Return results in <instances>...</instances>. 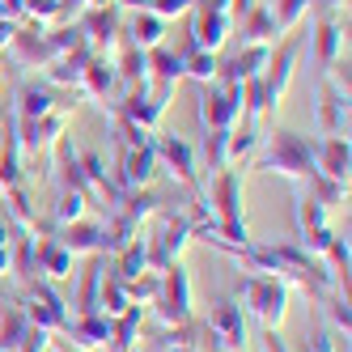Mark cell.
<instances>
[{
  "mask_svg": "<svg viewBox=\"0 0 352 352\" xmlns=\"http://www.w3.org/2000/svg\"><path fill=\"white\" fill-rule=\"evenodd\" d=\"M64 336L72 340L77 352H94V348L111 344V318L107 314H77V318H68Z\"/></svg>",
  "mask_w": 352,
  "mask_h": 352,
  "instance_id": "20",
  "label": "cell"
},
{
  "mask_svg": "<svg viewBox=\"0 0 352 352\" xmlns=\"http://www.w3.org/2000/svg\"><path fill=\"white\" fill-rule=\"evenodd\" d=\"M255 166L263 174H280V179L306 187L314 174H318V166H314V140L301 136V132H293V128H276L267 136V148L255 157Z\"/></svg>",
  "mask_w": 352,
  "mask_h": 352,
  "instance_id": "1",
  "label": "cell"
},
{
  "mask_svg": "<svg viewBox=\"0 0 352 352\" xmlns=\"http://www.w3.org/2000/svg\"><path fill=\"white\" fill-rule=\"evenodd\" d=\"M115 81H119V77H115V60H107V56H89V64L81 68L77 89H81L85 98H94V102L107 107V98H111Z\"/></svg>",
  "mask_w": 352,
  "mask_h": 352,
  "instance_id": "22",
  "label": "cell"
},
{
  "mask_svg": "<svg viewBox=\"0 0 352 352\" xmlns=\"http://www.w3.org/2000/svg\"><path fill=\"white\" fill-rule=\"evenodd\" d=\"M153 148H157V170H170L183 187H191V191L199 195V179H195V153H191V144H187L183 136H157V140H153Z\"/></svg>",
  "mask_w": 352,
  "mask_h": 352,
  "instance_id": "12",
  "label": "cell"
},
{
  "mask_svg": "<svg viewBox=\"0 0 352 352\" xmlns=\"http://www.w3.org/2000/svg\"><path fill=\"white\" fill-rule=\"evenodd\" d=\"M5 115H9V111H5V107H0V128H5Z\"/></svg>",
  "mask_w": 352,
  "mask_h": 352,
  "instance_id": "53",
  "label": "cell"
},
{
  "mask_svg": "<svg viewBox=\"0 0 352 352\" xmlns=\"http://www.w3.org/2000/svg\"><path fill=\"white\" fill-rule=\"evenodd\" d=\"M204 344H208V352H242L246 348V314L234 297H221L208 310Z\"/></svg>",
  "mask_w": 352,
  "mask_h": 352,
  "instance_id": "4",
  "label": "cell"
},
{
  "mask_svg": "<svg viewBox=\"0 0 352 352\" xmlns=\"http://www.w3.org/2000/svg\"><path fill=\"white\" fill-rule=\"evenodd\" d=\"M17 26H21V21H13V17H0V52H9V43H13Z\"/></svg>",
  "mask_w": 352,
  "mask_h": 352,
  "instance_id": "48",
  "label": "cell"
},
{
  "mask_svg": "<svg viewBox=\"0 0 352 352\" xmlns=\"http://www.w3.org/2000/svg\"><path fill=\"white\" fill-rule=\"evenodd\" d=\"M30 331V318L21 310V301H0V352H21Z\"/></svg>",
  "mask_w": 352,
  "mask_h": 352,
  "instance_id": "26",
  "label": "cell"
},
{
  "mask_svg": "<svg viewBox=\"0 0 352 352\" xmlns=\"http://www.w3.org/2000/svg\"><path fill=\"white\" fill-rule=\"evenodd\" d=\"M5 195V217H9V225L17 234H38V212H34V204H30V195H26V187H9V191H0Z\"/></svg>",
  "mask_w": 352,
  "mask_h": 352,
  "instance_id": "33",
  "label": "cell"
},
{
  "mask_svg": "<svg viewBox=\"0 0 352 352\" xmlns=\"http://www.w3.org/2000/svg\"><path fill=\"white\" fill-rule=\"evenodd\" d=\"M72 267H77V255L64 242L56 238L34 242V272H43V280H72Z\"/></svg>",
  "mask_w": 352,
  "mask_h": 352,
  "instance_id": "18",
  "label": "cell"
},
{
  "mask_svg": "<svg viewBox=\"0 0 352 352\" xmlns=\"http://www.w3.org/2000/svg\"><path fill=\"white\" fill-rule=\"evenodd\" d=\"M238 306L242 314H255L267 331H280L285 314H289V285L280 276H259V272H246L238 280Z\"/></svg>",
  "mask_w": 352,
  "mask_h": 352,
  "instance_id": "2",
  "label": "cell"
},
{
  "mask_svg": "<svg viewBox=\"0 0 352 352\" xmlns=\"http://www.w3.org/2000/svg\"><path fill=\"white\" fill-rule=\"evenodd\" d=\"M148 352H166V348H148Z\"/></svg>",
  "mask_w": 352,
  "mask_h": 352,
  "instance_id": "54",
  "label": "cell"
},
{
  "mask_svg": "<svg viewBox=\"0 0 352 352\" xmlns=\"http://www.w3.org/2000/svg\"><path fill=\"white\" fill-rule=\"evenodd\" d=\"M179 56H183V77L187 81H195V85H212L217 81V64H221L217 52H199V47L187 43V52H179Z\"/></svg>",
  "mask_w": 352,
  "mask_h": 352,
  "instance_id": "35",
  "label": "cell"
},
{
  "mask_svg": "<svg viewBox=\"0 0 352 352\" xmlns=\"http://www.w3.org/2000/svg\"><path fill=\"white\" fill-rule=\"evenodd\" d=\"M157 289H162V276L157 272H144V276H136V280H128V301L140 306V310H148L157 301Z\"/></svg>",
  "mask_w": 352,
  "mask_h": 352,
  "instance_id": "43",
  "label": "cell"
},
{
  "mask_svg": "<svg viewBox=\"0 0 352 352\" xmlns=\"http://www.w3.org/2000/svg\"><path fill=\"white\" fill-rule=\"evenodd\" d=\"M195 119L204 132H225L238 123V85H199V107H195Z\"/></svg>",
  "mask_w": 352,
  "mask_h": 352,
  "instance_id": "9",
  "label": "cell"
},
{
  "mask_svg": "<svg viewBox=\"0 0 352 352\" xmlns=\"http://www.w3.org/2000/svg\"><path fill=\"white\" fill-rule=\"evenodd\" d=\"M107 255H89V267L81 272V289H77V310L81 314H102L98 310V293H102V280H107Z\"/></svg>",
  "mask_w": 352,
  "mask_h": 352,
  "instance_id": "30",
  "label": "cell"
},
{
  "mask_svg": "<svg viewBox=\"0 0 352 352\" xmlns=\"http://www.w3.org/2000/svg\"><path fill=\"white\" fill-rule=\"evenodd\" d=\"M322 310H327V318H331V327H336V331H344V336H348V327H352V310H348V289H336L331 297L322 301Z\"/></svg>",
  "mask_w": 352,
  "mask_h": 352,
  "instance_id": "45",
  "label": "cell"
},
{
  "mask_svg": "<svg viewBox=\"0 0 352 352\" xmlns=\"http://www.w3.org/2000/svg\"><path fill=\"white\" fill-rule=\"evenodd\" d=\"M157 238H148V272H166L170 263H179V255L187 250V242L195 238V217L183 212H157Z\"/></svg>",
  "mask_w": 352,
  "mask_h": 352,
  "instance_id": "3",
  "label": "cell"
},
{
  "mask_svg": "<svg viewBox=\"0 0 352 352\" xmlns=\"http://www.w3.org/2000/svg\"><path fill=\"white\" fill-rule=\"evenodd\" d=\"M301 52H306V38H301V34H289L285 43L272 47V60H267V68H263V89H267V107H272V111H280L285 94H289V85H293V72H297Z\"/></svg>",
  "mask_w": 352,
  "mask_h": 352,
  "instance_id": "8",
  "label": "cell"
},
{
  "mask_svg": "<svg viewBox=\"0 0 352 352\" xmlns=\"http://www.w3.org/2000/svg\"><path fill=\"white\" fill-rule=\"evenodd\" d=\"M276 38H280V30H276L267 5H255L242 17V47H276Z\"/></svg>",
  "mask_w": 352,
  "mask_h": 352,
  "instance_id": "31",
  "label": "cell"
},
{
  "mask_svg": "<svg viewBox=\"0 0 352 352\" xmlns=\"http://www.w3.org/2000/svg\"><path fill=\"white\" fill-rule=\"evenodd\" d=\"M255 148H259V132H255V123H246V119H242V128L234 123V128H230V170L246 166L250 157H255Z\"/></svg>",
  "mask_w": 352,
  "mask_h": 352,
  "instance_id": "37",
  "label": "cell"
},
{
  "mask_svg": "<svg viewBox=\"0 0 352 352\" xmlns=\"http://www.w3.org/2000/svg\"><path fill=\"white\" fill-rule=\"evenodd\" d=\"M306 191L318 199L322 208H336V204H344V199H348V187L336 183V179H322V174H314V179L306 183Z\"/></svg>",
  "mask_w": 352,
  "mask_h": 352,
  "instance_id": "44",
  "label": "cell"
},
{
  "mask_svg": "<svg viewBox=\"0 0 352 352\" xmlns=\"http://www.w3.org/2000/svg\"><path fill=\"white\" fill-rule=\"evenodd\" d=\"M314 166L322 179H336L348 187V166H352V148H348V136H322L314 140Z\"/></svg>",
  "mask_w": 352,
  "mask_h": 352,
  "instance_id": "17",
  "label": "cell"
},
{
  "mask_svg": "<svg viewBox=\"0 0 352 352\" xmlns=\"http://www.w3.org/2000/svg\"><path fill=\"white\" fill-rule=\"evenodd\" d=\"M140 327H144V310L140 306H132V310H123L119 318H111V348L115 352H136Z\"/></svg>",
  "mask_w": 352,
  "mask_h": 352,
  "instance_id": "34",
  "label": "cell"
},
{
  "mask_svg": "<svg viewBox=\"0 0 352 352\" xmlns=\"http://www.w3.org/2000/svg\"><path fill=\"white\" fill-rule=\"evenodd\" d=\"M148 272V238H132L123 250H115V263H111V276H119L123 285L128 280H136V276H144Z\"/></svg>",
  "mask_w": 352,
  "mask_h": 352,
  "instance_id": "29",
  "label": "cell"
},
{
  "mask_svg": "<svg viewBox=\"0 0 352 352\" xmlns=\"http://www.w3.org/2000/svg\"><path fill=\"white\" fill-rule=\"evenodd\" d=\"M153 174H157V148H153V140L123 144L119 148V170H115L119 191H140V187L153 183Z\"/></svg>",
  "mask_w": 352,
  "mask_h": 352,
  "instance_id": "10",
  "label": "cell"
},
{
  "mask_svg": "<svg viewBox=\"0 0 352 352\" xmlns=\"http://www.w3.org/2000/svg\"><path fill=\"white\" fill-rule=\"evenodd\" d=\"M21 301V310H26L30 327H43V331H52V336H64V327H68V301L52 289V280H30V289L17 297Z\"/></svg>",
  "mask_w": 352,
  "mask_h": 352,
  "instance_id": "5",
  "label": "cell"
},
{
  "mask_svg": "<svg viewBox=\"0 0 352 352\" xmlns=\"http://www.w3.org/2000/svg\"><path fill=\"white\" fill-rule=\"evenodd\" d=\"M98 310H102L107 318H119L123 310H132V301H128V285L119 280V276L107 272V280H102V293H98Z\"/></svg>",
  "mask_w": 352,
  "mask_h": 352,
  "instance_id": "40",
  "label": "cell"
},
{
  "mask_svg": "<svg viewBox=\"0 0 352 352\" xmlns=\"http://www.w3.org/2000/svg\"><path fill=\"white\" fill-rule=\"evenodd\" d=\"M204 162L208 170H230V128L225 132H204Z\"/></svg>",
  "mask_w": 352,
  "mask_h": 352,
  "instance_id": "42",
  "label": "cell"
},
{
  "mask_svg": "<svg viewBox=\"0 0 352 352\" xmlns=\"http://www.w3.org/2000/svg\"><path fill=\"white\" fill-rule=\"evenodd\" d=\"M157 212H162V199L153 195V187L123 191V195H119V204H115V217H123L128 225H136V230H140L144 221H153Z\"/></svg>",
  "mask_w": 352,
  "mask_h": 352,
  "instance_id": "25",
  "label": "cell"
},
{
  "mask_svg": "<svg viewBox=\"0 0 352 352\" xmlns=\"http://www.w3.org/2000/svg\"><path fill=\"white\" fill-rule=\"evenodd\" d=\"M119 9H132V13H140V9H148V0H115Z\"/></svg>",
  "mask_w": 352,
  "mask_h": 352,
  "instance_id": "50",
  "label": "cell"
},
{
  "mask_svg": "<svg viewBox=\"0 0 352 352\" xmlns=\"http://www.w3.org/2000/svg\"><path fill=\"white\" fill-rule=\"evenodd\" d=\"M234 34V17L230 13H208V9H191V47L199 52H221Z\"/></svg>",
  "mask_w": 352,
  "mask_h": 352,
  "instance_id": "14",
  "label": "cell"
},
{
  "mask_svg": "<svg viewBox=\"0 0 352 352\" xmlns=\"http://www.w3.org/2000/svg\"><path fill=\"white\" fill-rule=\"evenodd\" d=\"M89 47H77V52H68V56H56L52 64L43 68V77H47V85L52 89H77V81H81V68L89 64Z\"/></svg>",
  "mask_w": 352,
  "mask_h": 352,
  "instance_id": "24",
  "label": "cell"
},
{
  "mask_svg": "<svg viewBox=\"0 0 352 352\" xmlns=\"http://www.w3.org/2000/svg\"><path fill=\"white\" fill-rule=\"evenodd\" d=\"M344 43H348V34H344V26H340V17L327 13L318 26H314V60H318V68H331L340 56H348Z\"/></svg>",
  "mask_w": 352,
  "mask_h": 352,
  "instance_id": "23",
  "label": "cell"
},
{
  "mask_svg": "<svg viewBox=\"0 0 352 352\" xmlns=\"http://www.w3.org/2000/svg\"><path fill=\"white\" fill-rule=\"evenodd\" d=\"M157 276H162V289H157V301H153L148 310L162 318V327L187 322V318H191V276H187V267H183V263H170V267L157 272Z\"/></svg>",
  "mask_w": 352,
  "mask_h": 352,
  "instance_id": "6",
  "label": "cell"
},
{
  "mask_svg": "<svg viewBox=\"0 0 352 352\" xmlns=\"http://www.w3.org/2000/svg\"><path fill=\"white\" fill-rule=\"evenodd\" d=\"M318 128L322 136H348V94L336 89L331 81L318 94Z\"/></svg>",
  "mask_w": 352,
  "mask_h": 352,
  "instance_id": "21",
  "label": "cell"
},
{
  "mask_svg": "<svg viewBox=\"0 0 352 352\" xmlns=\"http://www.w3.org/2000/svg\"><path fill=\"white\" fill-rule=\"evenodd\" d=\"M9 272V246H0V276Z\"/></svg>",
  "mask_w": 352,
  "mask_h": 352,
  "instance_id": "51",
  "label": "cell"
},
{
  "mask_svg": "<svg viewBox=\"0 0 352 352\" xmlns=\"http://www.w3.org/2000/svg\"><path fill=\"white\" fill-rule=\"evenodd\" d=\"M60 102H56V89L52 85H21L17 89V107H13V115H17V123H30V119H43L47 111H56Z\"/></svg>",
  "mask_w": 352,
  "mask_h": 352,
  "instance_id": "27",
  "label": "cell"
},
{
  "mask_svg": "<svg viewBox=\"0 0 352 352\" xmlns=\"http://www.w3.org/2000/svg\"><path fill=\"white\" fill-rule=\"evenodd\" d=\"M56 242H64L72 255H102V238H107V221H94V217H81L72 225H60L52 234Z\"/></svg>",
  "mask_w": 352,
  "mask_h": 352,
  "instance_id": "16",
  "label": "cell"
},
{
  "mask_svg": "<svg viewBox=\"0 0 352 352\" xmlns=\"http://www.w3.org/2000/svg\"><path fill=\"white\" fill-rule=\"evenodd\" d=\"M301 352H340V340H336V331L318 327V331H306V340H301Z\"/></svg>",
  "mask_w": 352,
  "mask_h": 352,
  "instance_id": "46",
  "label": "cell"
},
{
  "mask_svg": "<svg viewBox=\"0 0 352 352\" xmlns=\"http://www.w3.org/2000/svg\"><path fill=\"white\" fill-rule=\"evenodd\" d=\"M81 217H89V191H60L56 208H52V225L60 230V225H72Z\"/></svg>",
  "mask_w": 352,
  "mask_h": 352,
  "instance_id": "38",
  "label": "cell"
},
{
  "mask_svg": "<svg viewBox=\"0 0 352 352\" xmlns=\"http://www.w3.org/2000/svg\"><path fill=\"white\" fill-rule=\"evenodd\" d=\"M322 5H331V9H340V5H348V0H322Z\"/></svg>",
  "mask_w": 352,
  "mask_h": 352,
  "instance_id": "52",
  "label": "cell"
},
{
  "mask_svg": "<svg viewBox=\"0 0 352 352\" xmlns=\"http://www.w3.org/2000/svg\"><path fill=\"white\" fill-rule=\"evenodd\" d=\"M115 77L128 85V89L148 85V52H140V47H132L128 38H123L119 56H115Z\"/></svg>",
  "mask_w": 352,
  "mask_h": 352,
  "instance_id": "32",
  "label": "cell"
},
{
  "mask_svg": "<svg viewBox=\"0 0 352 352\" xmlns=\"http://www.w3.org/2000/svg\"><path fill=\"white\" fill-rule=\"evenodd\" d=\"M267 60H272V47H242L238 56H230V60L217 64V81L221 85H242L250 77H263Z\"/></svg>",
  "mask_w": 352,
  "mask_h": 352,
  "instance_id": "15",
  "label": "cell"
},
{
  "mask_svg": "<svg viewBox=\"0 0 352 352\" xmlns=\"http://www.w3.org/2000/svg\"><path fill=\"white\" fill-rule=\"evenodd\" d=\"M68 128H72V111L68 107H56V111H47L43 119H30V123H17L21 153H47L60 136H68Z\"/></svg>",
  "mask_w": 352,
  "mask_h": 352,
  "instance_id": "11",
  "label": "cell"
},
{
  "mask_svg": "<svg viewBox=\"0 0 352 352\" xmlns=\"http://www.w3.org/2000/svg\"><path fill=\"white\" fill-rule=\"evenodd\" d=\"M21 26H60V0H21Z\"/></svg>",
  "mask_w": 352,
  "mask_h": 352,
  "instance_id": "41",
  "label": "cell"
},
{
  "mask_svg": "<svg viewBox=\"0 0 352 352\" xmlns=\"http://www.w3.org/2000/svg\"><path fill=\"white\" fill-rule=\"evenodd\" d=\"M81 30H85V43H89V52H94V56L115 60V56H119V47H123V9L115 5V0L85 9Z\"/></svg>",
  "mask_w": 352,
  "mask_h": 352,
  "instance_id": "7",
  "label": "cell"
},
{
  "mask_svg": "<svg viewBox=\"0 0 352 352\" xmlns=\"http://www.w3.org/2000/svg\"><path fill=\"white\" fill-rule=\"evenodd\" d=\"M9 60L21 68H47L56 60L52 43H47V30L43 26H17V34L9 43Z\"/></svg>",
  "mask_w": 352,
  "mask_h": 352,
  "instance_id": "13",
  "label": "cell"
},
{
  "mask_svg": "<svg viewBox=\"0 0 352 352\" xmlns=\"http://www.w3.org/2000/svg\"><path fill=\"white\" fill-rule=\"evenodd\" d=\"M318 5V0H276V5H267L272 9V21H276V30L280 34H293L301 21L310 17V9Z\"/></svg>",
  "mask_w": 352,
  "mask_h": 352,
  "instance_id": "36",
  "label": "cell"
},
{
  "mask_svg": "<svg viewBox=\"0 0 352 352\" xmlns=\"http://www.w3.org/2000/svg\"><path fill=\"white\" fill-rule=\"evenodd\" d=\"M293 212H297V234H310V230H322V225H331V221H327V212H331V208H322L310 191H301V195L293 199Z\"/></svg>",
  "mask_w": 352,
  "mask_h": 352,
  "instance_id": "39",
  "label": "cell"
},
{
  "mask_svg": "<svg viewBox=\"0 0 352 352\" xmlns=\"http://www.w3.org/2000/svg\"><path fill=\"white\" fill-rule=\"evenodd\" d=\"M263 344H267V352H293V348L280 340V331H267V327H263Z\"/></svg>",
  "mask_w": 352,
  "mask_h": 352,
  "instance_id": "49",
  "label": "cell"
},
{
  "mask_svg": "<svg viewBox=\"0 0 352 352\" xmlns=\"http://www.w3.org/2000/svg\"><path fill=\"white\" fill-rule=\"evenodd\" d=\"M179 81H183V56L166 52V47H153V52H148V85H153V94L170 102V94Z\"/></svg>",
  "mask_w": 352,
  "mask_h": 352,
  "instance_id": "19",
  "label": "cell"
},
{
  "mask_svg": "<svg viewBox=\"0 0 352 352\" xmlns=\"http://www.w3.org/2000/svg\"><path fill=\"white\" fill-rule=\"evenodd\" d=\"M148 9H153L157 17H183V13H191V0H148Z\"/></svg>",
  "mask_w": 352,
  "mask_h": 352,
  "instance_id": "47",
  "label": "cell"
},
{
  "mask_svg": "<svg viewBox=\"0 0 352 352\" xmlns=\"http://www.w3.org/2000/svg\"><path fill=\"white\" fill-rule=\"evenodd\" d=\"M123 34H128V43L140 47V52H153V47L166 43V17H157L153 9H140V13L132 17V26L123 30Z\"/></svg>",
  "mask_w": 352,
  "mask_h": 352,
  "instance_id": "28",
  "label": "cell"
}]
</instances>
